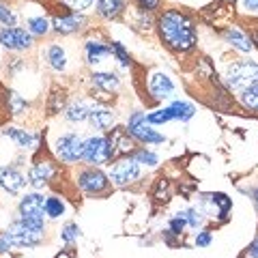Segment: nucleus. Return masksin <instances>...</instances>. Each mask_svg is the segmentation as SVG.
Segmentation results:
<instances>
[{"label": "nucleus", "mask_w": 258, "mask_h": 258, "mask_svg": "<svg viewBox=\"0 0 258 258\" xmlns=\"http://www.w3.org/2000/svg\"><path fill=\"white\" fill-rule=\"evenodd\" d=\"M88 118L97 129H108L114 123V114L108 108H91L88 110Z\"/></svg>", "instance_id": "nucleus-17"}, {"label": "nucleus", "mask_w": 258, "mask_h": 258, "mask_svg": "<svg viewBox=\"0 0 258 258\" xmlns=\"http://www.w3.org/2000/svg\"><path fill=\"white\" fill-rule=\"evenodd\" d=\"M78 185H80V189L86 191V194H101V191L108 189V176L103 174L101 170L91 168V170L80 172Z\"/></svg>", "instance_id": "nucleus-9"}, {"label": "nucleus", "mask_w": 258, "mask_h": 258, "mask_svg": "<svg viewBox=\"0 0 258 258\" xmlns=\"http://www.w3.org/2000/svg\"><path fill=\"white\" fill-rule=\"evenodd\" d=\"M0 43L9 50H26L30 47L32 39H30V32H26L24 28H3L0 30Z\"/></svg>", "instance_id": "nucleus-10"}, {"label": "nucleus", "mask_w": 258, "mask_h": 258, "mask_svg": "<svg viewBox=\"0 0 258 258\" xmlns=\"http://www.w3.org/2000/svg\"><path fill=\"white\" fill-rule=\"evenodd\" d=\"M209 243H211V235H209V232H200V235L196 237V245L205 247V245H209Z\"/></svg>", "instance_id": "nucleus-36"}, {"label": "nucleus", "mask_w": 258, "mask_h": 258, "mask_svg": "<svg viewBox=\"0 0 258 258\" xmlns=\"http://www.w3.org/2000/svg\"><path fill=\"white\" fill-rule=\"evenodd\" d=\"M97 9L103 18H116L123 11V0H97Z\"/></svg>", "instance_id": "nucleus-20"}, {"label": "nucleus", "mask_w": 258, "mask_h": 258, "mask_svg": "<svg viewBox=\"0 0 258 258\" xmlns=\"http://www.w3.org/2000/svg\"><path fill=\"white\" fill-rule=\"evenodd\" d=\"M56 258H74V256H71V254H58Z\"/></svg>", "instance_id": "nucleus-42"}, {"label": "nucleus", "mask_w": 258, "mask_h": 258, "mask_svg": "<svg viewBox=\"0 0 258 258\" xmlns=\"http://www.w3.org/2000/svg\"><path fill=\"white\" fill-rule=\"evenodd\" d=\"M110 52H114V54H116V58H118L120 62H123V64H129V54L125 52V47L120 45V43H112Z\"/></svg>", "instance_id": "nucleus-34"}, {"label": "nucleus", "mask_w": 258, "mask_h": 258, "mask_svg": "<svg viewBox=\"0 0 258 258\" xmlns=\"http://www.w3.org/2000/svg\"><path fill=\"white\" fill-rule=\"evenodd\" d=\"M56 166L52 164V161H37L35 166L30 168V183L35 185V187H43V185L47 183V181H52L54 176H56Z\"/></svg>", "instance_id": "nucleus-13"}, {"label": "nucleus", "mask_w": 258, "mask_h": 258, "mask_svg": "<svg viewBox=\"0 0 258 258\" xmlns=\"http://www.w3.org/2000/svg\"><path fill=\"white\" fill-rule=\"evenodd\" d=\"M43 211H45V200L41 194H28L20 203V217L35 224H43Z\"/></svg>", "instance_id": "nucleus-8"}, {"label": "nucleus", "mask_w": 258, "mask_h": 258, "mask_svg": "<svg viewBox=\"0 0 258 258\" xmlns=\"http://www.w3.org/2000/svg\"><path fill=\"white\" fill-rule=\"evenodd\" d=\"M226 39H228V41L235 45L239 52H249L254 47V43L249 41V37L243 35V32L237 30V28H228V30H226Z\"/></svg>", "instance_id": "nucleus-18"}, {"label": "nucleus", "mask_w": 258, "mask_h": 258, "mask_svg": "<svg viewBox=\"0 0 258 258\" xmlns=\"http://www.w3.org/2000/svg\"><path fill=\"white\" fill-rule=\"evenodd\" d=\"M28 30L32 32V35H45V32L50 30V24H47V20H43V18H30L28 20Z\"/></svg>", "instance_id": "nucleus-27"}, {"label": "nucleus", "mask_w": 258, "mask_h": 258, "mask_svg": "<svg viewBox=\"0 0 258 258\" xmlns=\"http://www.w3.org/2000/svg\"><path fill=\"white\" fill-rule=\"evenodd\" d=\"M86 54H88V62H99L103 56L110 54V47L101 45V43H95V41H88L86 43Z\"/></svg>", "instance_id": "nucleus-22"}, {"label": "nucleus", "mask_w": 258, "mask_h": 258, "mask_svg": "<svg viewBox=\"0 0 258 258\" xmlns=\"http://www.w3.org/2000/svg\"><path fill=\"white\" fill-rule=\"evenodd\" d=\"M194 116V106L191 103H185V101H176L172 103L170 108H164V110H157L153 114L147 116V120L151 125H159V123H168L172 118H179V120H187Z\"/></svg>", "instance_id": "nucleus-5"}, {"label": "nucleus", "mask_w": 258, "mask_h": 258, "mask_svg": "<svg viewBox=\"0 0 258 258\" xmlns=\"http://www.w3.org/2000/svg\"><path fill=\"white\" fill-rule=\"evenodd\" d=\"M243 5L247 7L249 11H254V13H258V0H243Z\"/></svg>", "instance_id": "nucleus-39"}, {"label": "nucleus", "mask_w": 258, "mask_h": 258, "mask_svg": "<svg viewBox=\"0 0 258 258\" xmlns=\"http://www.w3.org/2000/svg\"><path fill=\"white\" fill-rule=\"evenodd\" d=\"M254 203H256V207H258V187L254 189Z\"/></svg>", "instance_id": "nucleus-41"}, {"label": "nucleus", "mask_w": 258, "mask_h": 258, "mask_svg": "<svg viewBox=\"0 0 258 258\" xmlns=\"http://www.w3.org/2000/svg\"><path fill=\"white\" fill-rule=\"evenodd\" d=\"M108 142H110V155H112V159L118 157V155H129V153L134 151L132 136H129V132H127V129H123V127L112 129Z\"/></svg>", "instance_id": "nucleus-11"}, {"label": "nucleus", "mask_w": 258, "mask_h": 258, "mask_svg": "<svg viewBox=\"0 0 258 258\" xmlns=\"http://www.w3.org/2000/svg\"><path fill=\"white\" fill-rule=\"evenodd\" d=\"M64 211V205H62V200L60 198H47L45 200V215H50V217H60Z\"/></svg>", "instance_id": "nucleus-26"}, {"label": "nucleus", "mask_w": 258, "mask_h": 258, "mask_svg": "<svg viewBox=\"0 0 258 258\" xmlns=\"http://www.w3.org/2000/svg\"><path fill=\"white\" fill-rule=\"evenodd\" d=\"M239 99H241V103H243L245 108L256 110V112H258V84L249 86L247 91H243V93L239 95Z\"/></svg>", "instance_id": "nucleus-24"}, {"label": "nucleus", "mask_w": 258, "mask_h": 258, "mask_svg": "<svg viewBox=\"0 0 258 258\" xmlns=\"http://www.w3.org/2000/svg\"><path fill=\"white\" fill-rule=\"evenodd\" d=\"M138 5L142 7V9H147V11H153V9H157L159 0H138Z\"/></svg>", "instance_id": "nucleus-37"}, {"label": "nucleus", "mask_w": 258, "mask_h": 258, "mask_svg": "<svg viewBox=\"0 0 258 258\" xmlns=\"http://www.w3.org/2000/svg\"><path fill=\"white\" fill-rule=\"evenodd\" d=\"M93 82L101 88V91H116L118 88V78L114 74H93Z\"/></svg>", "instance_id": "nucleus-21"}, {"label": "nucleus", "mask_w": 258, "mask_h": 258, "mask_svg": "<svg viewBox=\"0 0 258 258\" xmlns=\"http://www.w3.org/2000/svg\"><path fill=\"white\" fill-rule=\"evenodd\" d=\"M149 88H151V93H153L155 99H168L174 91V84L170 82V78L164 76V74H153Z\"/></svg>", "instance_id": "nucleus-15"}, {"label": "nucleus", "mask_w": 258, "mask_h": 258, "mask_svg": "<svg viewBox=\"0 0 258 258\" xmlns=\"http://www.w3.org/2000/svg\"><path fill=\"white\" fill-rule=\"evenodd\" d=\"M47 58H50V64L54 69H64V64H67V56H64V50L58 45H52L50 50H47Z\"/></svg>", "instance_id": "nucleus-23"}, {"label": "nucleus", "mask_w": 258, "mask_h": 258, "mask_svg": "<svg viewBox=\"0 0 258 258\" xmlns=\"http://www.w3.org/2000/svg\"><path fill=\"white\" fill-rule=\"evenodd\" d=\"M11 247V241H9V237L7 235H3L0 237V252H7V249Z\"/></svg>", "instance_id": "nucleus-38"}, {"label": "nucleus", "mask_w": 258, "mask_h": 258, "mask_svg": "<svg viewBox=\"0 0 258 258\" xmlns=\"http://www.w3.org/2000/svg\"><path fill=\"white\" fill-rule=\"evenodd\" d=\"M26 185V179L20 170L15 168H0V187L7 189L9 194H20Z\"/></svg>", "instance_id": "nucleus-14"}, {"label": "nucleus", "mask_w": 258, "mask_h": 258, "mask_svg": "<svg viewBox=\"0 0 258 258\" xmlns=\"http://www.w3.org/2000/svg\"><path fill=\"white\" fill-rule=\"evenodd\" d=\"M67 118L69 120H84V118H88V108L86 106H82V103H71V106L67 108Z\"/></svg>", "instance_id": "nucleus-25"}, {"label": "nucleus", "mask_w": 258, "mask_h": 258, "mask_svg": "<svg viewBox=\"0 0 258 258\" xmlns=\"http://www.w3.org/2000/svg\"><path fill=\"white\" fill-rule=\"evenodd\" d=\"M138 174H140V168H138V164H136L134 159H120V161L114 164V168H112L110 179L114 181L116 185H127V183L138 179Z\"/></svg>", "instance_id": "nucleus-12"}, {"label": "nucleus", "mask_w": 258, "mask_h": 258, "mask_svg": "<svg viewBox=\"0 0 258 258\" xmlns=\"http://www.w3.org/2000/svg\"><path fill=\"white\" fill-rule=\"evenodd\" d=\"M9 103H11V112H13V114H20L22 110H26V101H24L18 93H9Z\"/></svg>", "instance_id": "nucleus-31"}, {"label": "nucleus", "mask_w": 258, "mask_h": 258, "mask_svg": "<svg viewBox=\"0 0 258 258\" xmlns=\"http://www.w3.org/2000/svg\"><path fill=\"white\" fill-rule=\"evenodd\" d=\"M134 161H136V164L155 166V164H157V157L153 155V153H149V151H138V153H134Z\"/></svg>", "instance_id": "nucleus-29"}, {"label": "nucleus", "mask_w": 258, "mask_h": 258, "mask_svg": "<svg viewBox=\"0 0 258 258\" xmlns=\"http://www.w3.org/2000/svg\"><path fill=\"white\" fill-rule=\"evenodd\" d=\"M62 3L67 5L69 9H74V11L78 13V11H84V9H88L93 0H62Z\"/></svg>", "instance_id": "nucleus-33"}, {"label": "nucleus", "mask_w": 258, "mask_h": 258, "mask_svg": "<svg viewBox=\"0 0 258 258\" xmlns=\"http://www.w3.org/2000/svg\"><path fill=\"white\" fill-rule=\"evenodd\" d=\"M254 41H256V43H258V35H256V37H254Z\"/></svg>", "instance_id": "nucleus-43"}, {"label": "nucleus", "mask_w": 258, "mask_h": 258, "mask_svg": "<svg viewBox=\"0 0 258 258\" xmlns=\"http://www.w3.org/2000/svg\"><path fill=\"white\" fill-rule=\"evenodd\" d=\"M183 228H185V220H183V217H176V220L170 222V232H172V235H181Z\"/></svg>", "instance_id": "nucleus-35"}, {"label": "nucleus", "mask_w": 258, "mask_h": 258, "mask_svg": "<svg viewBox=\"0 0 258 258\" xmlns=\"http://www.w3.org/2000/svg\"><path fill=\"white\" fill-rule=\"evenodd\" d=\"M78 237H80V228L76 224H67V226H64V230H62V241H64V243H74Z\"/></svg>", "instance_id": "nucleus-30"}, {"label": "nucleus", "mask_w": 258, "mask_h": 258, "mask_svg": "<svg viewBox=\"0 0 258 258\" xmlns=\"http://www.w3.org/2000/svg\"><path fill=\"white\" fill-rule=\"evenodd\" d=\"M5 136H9V138H13L15 142L20 144V147L24 149H35V144H37V136H32V134H26V132H22V129H5Z\"/></svg>", "instance_id": "nucleus-19"}, {"label": "nucleus", "mask_w": 258, "mask_h": 258, "mask_svg": "<svg viewBox=\"0 0 258 258\" xmlns=\"http://www.w3.org/2000/svg\"><path fill=\"white\" fill-rule=\"evenodd\" d=\"M249 254H252L254 258H258V239H256L254 243H252V247H249Z\"/></svg>", "instance_id": "nucleus-40"}, {"label": "nucleus", "mask_w": 258, "mask_h": 258, "mask_svg": "<svg viewBox=\"0 0 258 258\" xmlns=\"http://www.w3.org/2000/svg\"><path fill=\"white\" fill-rule=\"evenodd\" d=\"M54 28L62 32V35H67V32H76L82 28V24H84V18L82 15H78V13H71V15H62V18H54Z\"/></svg>", "instance_id": "nucleus-16"}, {"label": "nucleus", "mask_w": 258, "mask_h": 258, "mask_svg": "<svg viewBox=\"0 0 258 258\" xmlns=\"http://www.w3.org/2000/svg\"><path fill=\"white\" fill-rule=\"evenodd\" d=\"M82 159H86L88 164H95V166L110 161L112 155H110V142H108V138L97 136V138L86 140L84 149H82Z\"/></svg>", "instance_id": "nucleus-6"}, {"label": "nucleus", "mask_w": 258, "mask_h": 258, "mask_svg": "<svg viewBox=\"0 0 258 258\" xmlns=\"http://www.w3.org/2000/svg\"><path fill=\"white\" fill-rule=\"evenodd\" d=\"M127 132L132 138L140 140V142H147V144H157V142H164V136H159L155 129L151 127V123L147 120V116L142 112H136V114L129 118V125H127Z\"/></svg>", "instance_id": "nucleus-4"}, {"label": "nucleus", "mask_w": 258, "mask_h": 258, "mask_svg": "<svg viewBox=\"0 0 258 258\" xmlns=\"http://www.w3.org/2000/svg\"><path fill=\"white\" fill-rule=\"evenodd\" d=\"M179 217H183L185 224L194 226V228H198V224H200V215H198L196 211H194V209H189V211H183V213H179Z\"/></svg>", "instance_id": "nucleus-32"}, {"label": "nucleus", "mask_w": 258, "mask_h": 258, "mask_svg": "<svg viewBox=\"0 0 258 258\" xmlns=\"http://www.w3.org/2000/svg\"><path fill=\"white\" fill-rule=\"evenodd\" d=\"M9 237L11 245H18V247H30V245H37L43 241V224H35V222H28V220H15L9 230L5 232Z\"/></svg>", "instance_id": "nucleus-2"}, {"label": "nucleus", "mask_w": 258, "mask_h": 258, "mask_svg": "<svg viewBox=\"0 0 258 258\" xmlns=\"http://www.w3.org/2000/svg\"><path fill=\"white\" fill-rule=\"evenodd\" d=\"M159 35L164 43L172 50L187 52L196 43V28L194 22L181 11H166L159 18Z\"/></svg>", "instance_id": "nucleus-1"}, {"label": "nucleus", "mask_w": 258, "mask_h": 258, "mask_svg": "<svg viewBox=\"0 0 258 258\" xmlns=\"http://www.w3.org/2000/svg\"><path fill=\"white\" fill-rule=\"evenodd\" d=\"M226 80L235 91L243 93L249 86L258 84V64L256 62H232L228 71H226Z\"/></svg>", "instance_id": "nucleus-3"}, {"label": "nucleus", "mask_w": 258, "mask_h": 258, "mask_svg": "<svg viewBox=\"0 0 258 258\" xmlns=\"http://www.w3.org/2000/svg\"><path fill=\"white\" fill-rule=\"evenodd\" d=\"M82 149H84V142L80 140L78 136H74V134L60 136V138L56 140V147H54L58 159H60V161H67V164L82 159Z\"/></svg>", "instance_id": "nucleus-7"}, {"label": "nucleus", "mask_w": 258, "mask_h": 258, "mask_svg": "<svg viewBox=\"0 0 258 258\" xmlns=\"http://www.w3.org/2000/svg\"><path fill=\"white\" fill-rule=\"evenodd\" d=\"M0 24L7 28H13L15 26V13L9 9V7L0 5Z\"/></svg>", "instance_id": "nucleus-28"}]
</instances>
